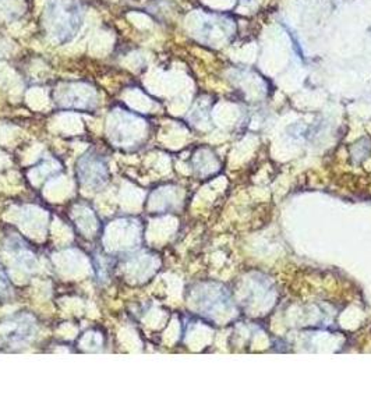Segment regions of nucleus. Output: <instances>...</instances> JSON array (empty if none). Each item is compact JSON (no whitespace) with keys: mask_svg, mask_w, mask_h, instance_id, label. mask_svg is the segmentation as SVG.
Returning <instances> with one entry per match:
<instances>
[{"mask_svg":"<svg viewBox=\"0 0 371 418\" xmlns=\"http://www.w3.org/2000/svg\"><path fill=\"white\" fill-rule=\"evenodd\" d=\"M48 35L57 43L71 40L82 22V8L77 0H49L43 15Z\"/></svg>","mask_w":371,"mask_h":418,"instance_id":"1","label":"nucleus"},{"mask_svg":"<svg viewBox=\"0 0 371 418\" xmlns=\"http://www.w3.org/2000/svg\"><path fill=\"white\" fill-rule=\"evenodd\" d=\"M10 331H6L1 338L4 341V345L7 348H14L24 345L28 342L35 332V322L34 318L28 315H18L13 320H10Z\"/></svg>","mask_w":371,"mask_h":418,"instance_id":"2","label":"nucleus"},{"mask_svg":"<svg viewBox=\"0 0 371 418\" xmlns=\"http://www.w3.org/2000/svg\"><path fill=\"white\" fill-rule=\"evenodd\" d=\"M10 292H11V289H10V282L7 281L4 272L0 271V300H1L3 297L10 296Z\"/></svg>","mask_w":371,"mask_h":418,"instance_id":"3","label":"nucleus"}]
</instances>
